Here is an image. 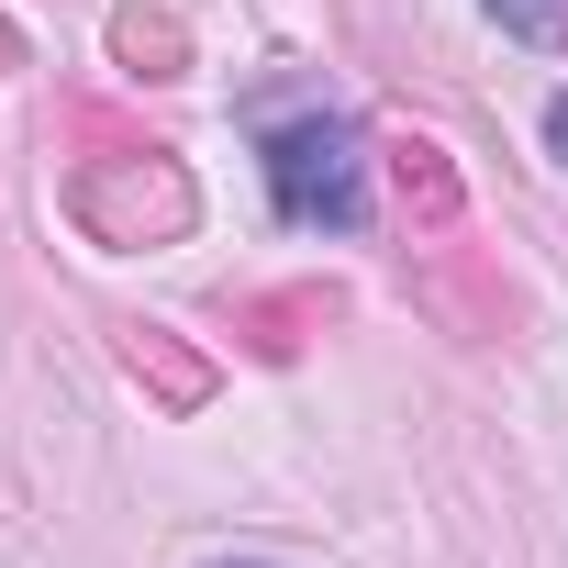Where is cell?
I'll return each instance as SVG.
<instances>
[{
	"instance_id": "cell-5",
	"label": "cell",
	"mask_w": 568,
	"mask_h": 568,
	"mask_svg": "<svg viewBox=\"0 0 568 568\" xmlns=\"http://www.w3.org/2000/svg\"><path fill=\"white\" fill-rule=\"evenodd\" d=\"M379 156H390V179H402V201H413L424 223H457V168H446V145H424V134H390Z\"/></svg>"
},
{
	"instance_id": "cell-2",
	"label": "cell",
	"mask_w": 568,
	"mask_h": 568,
	"mask_svg": "<svg viewBox=\"0 0 568 568\" xmlns=\"http://www.w3.org/2000/svg\"><path fill=\"white\" fill-rule=\"evenodd\" d=\"M68 201H79V223H90L101 245H168V234H190V212H201V190H190V168H179L168 145L90 156Z\"/></svg>"
},
{
	"instance_id": "cell-8",
	"label": "cell",
	"mask_w": 568,
	"mask_h": 568,
	"mask_svg": "<svg viewBox=\"0 0 568 568\" xmlns=\"http://www.w3.org/2000/svg\"><path fill=\"white\" fill-rule=\"evenodd\" d=\"M546 145H557V156H568V101H557V112H546Z\"/></svg>"
},
{
	"instance_id": "cell-6",
	"label": "cell",
	"mask_w": 568,
	"mask_h": 568,
	"mask_svg": "<svg viewBox=\"0 0 568 568\" xmlns=\"http://www.w3.org/2000/svg\"><path fill=\"white\" fill-rule=\"evenodd\" d=\"M245 324H256V357H291V346H302L291 324H335V291H291V302H245Z\"/></svg>"
},
{
	"instance_id": "cell-9",
	"label": "cell",
	"mask_w": 568,
	"mask_h": 568,
	"mask_svg": "<svg viewBox=\"0 0 568 568\" xmlns=\"http://www.w3.org/2000/svg\"><path fill=\"white\" fill-rule=\"evenodd\" d=\"M12 57H23V45H12V23H0V68H12Z\"/></svg>"
},
{
	"instance_id": "cell-4",
	"label": "cell",
	"mask_w": 568,
	"mask_h": 568,
	"mask_svg": "<svg viewBox=\"0 0 568 568\" xmlns=\"http://www.w3.org/2000/svg\"><path fill=\"white\" fill-rule=\"evenodd\" d=\"M123 368H134V379H156V402H179V413H201V402H212V368H201L168 324H123Z\"/></svg>"
},
{
	"instance_id": "cell-3",
	"label": "cell",
	"mask_w": 568,
	"mask_h": 568,
	"mask_svg": "<svg viewBox=\"0 0 568 568\" xmlns=\"http://www.w3.org/2000/svg\"><path fill=\"white\" fill-rule=\"evenodd\" d=\"M112 57L134 79H190V23L168 12V0H123L112 12Z\"/></svg>"
},
{
	"instance_id": "cell-7",
	"label": "cell",
	"mask_w": 568,
	"mask_h": 568,
	"mask_svg": "<svg viewBox=\"0 0 568 568\" xmlns=\"http://www.w3.org/2000/svg\"><path fill=\"white\" fill-rule=\"evenodd\" d=\"M490 12H501L524 45H568V0H490Z\"/></svg>"
},
{
	"instance_id": "cell-1",
	"label": "cell",
	"mask_w": 568,
	"mask_h": 568,
	"mask_svg": "<svg viewBox=\"0 0 568 568\" xmlns=\"http://www.w3.org/2000/svg\"><path fill=\"white\" fill-rule=\"evenodd\" d=\"M267 201L291 223L357 234L368 223V134L346 112H302V123H267Z\"/></svg>"
}]
</instances>
